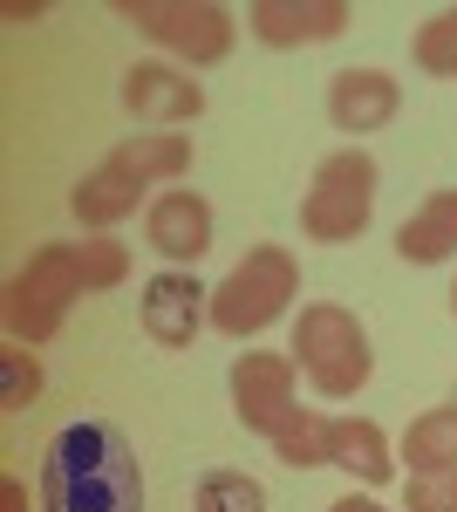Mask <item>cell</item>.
Listing matches in <instances>:
<instances>
[{
    "label": "cell",
    "mask_w": 457,
    "mask_h": 512,
    "mask_svg": "<svg viewBox=\"0 0 457 512\" xmlns=\"http://www.w3.org/2000/svg\"><path fill=\"white\" fill-rule=\"evenodd\" d=\"M396 253L410 267H444L457 253V192H430L417 219L396 226Z\"/></svg>",
    "instance_id": "cell-13"
},
{
    "label": "cell",
    "mask_w": 457,
    "mask_h": 512,
    "mask_svg": "<svg viewBox=\"0 0 457 512\" xmlns=\"http://www.w3.org/2000/svg\"><path fill=\"white\" fill-rule=\"evenodd\" d=\"M0 499H7V512H21V485L7 478V485H0Z\"/></svg>",
    "instance_id": "cell-24"
},
{
    "label": "cell",
    "mask_w": 457,
    "mask_h": 512,
    "mask_svg": "<svg viewBox=\"0 0 457 512\" xmlns=\"http://www.w3.org/2000/svg\"><path fill=\"white\" fill-rule=\"evenodd\" d=\"M410 48H417V69H423V76H457V7L430 14Z\"/></svg>",
    "instance_id": "cell-20"
},
{
    "label": "cell",
    "mask_w": 457,
    "mask_h": 512,
    "mask_svg": "<svg viewBox=\"0 0 457 512\" xmlns=\"http://www.w3.org/2000/svg\"><path fill=\"white\" fill-rule=\"evenodd\" d=\"M410 512H457V472L410 478Z\"/></svg>",
    "instance_id": "cell-22"
},
{
    "label": "cell",
    "mask_w": 457,
    "mask_h": 512,
    "mask_svg": "<svg viewBox=\"0 0 457 512\" xmlns=\"http://www.w3.org/2000/svg\"><path fill=\"white\" fill-rule=\"evenodd\" d=\"M123 110L137 123H191L205 117V89L171 62H130L123 69Z\"/></svg>",
    "instance_id": "cell-8"
},
{
    "label": "cell",
    "mask_w": 457,
    "mask_h": 512,
    "mask_svg": "<svg viewBox=\"0 0 457 512\" xmlns=\"http://www.w3.org/2000/svg\"><path fill=\"white\" fill-rule=\"evenodd\" d=\"M137 198H144V178H137V171H123L116 158H103L76 185V198H69V205H76L82 226H116V219H130V212H137Z\"/></svg>",
    "instance_id": "cell-14"
},
{
    "label": "cell",
    "mask_w": 457,
    "mask_h": 512,
    "mask_svg": "<svg viewBox=\"0 0 457 512\" xmlns=\"http://www.w3.org/2000/svg\"><path fill=\"white\" fill-rule=\"evenodd\" d=\"M328 512H382V506H376V499H362V492H348V499H335Z\"/></svg>",
    "instance_id": "cell-23"
},
{
    "label": "cell",
    "mask_w": 457,
    "mask_h": 512,
    "mask_svg": "<svg viewBox=\"0 0 457 512\" xmlns=\"http://www.w3.org/2000/svg\"><path fill=\"white\" fill-rule=\"evenodd\" d=\"M403 458H410V478H423V472H457V403L423 410L417 424L403 431Z\"/></svg>",
    "instance_id": "cell-17"
},
{
    "label": "cell",
    "mask_w": 457,
    "mask_h": 512,
    "mask_svg": "<svg viewBox=\"0 0 457 512\" xmlns=\"http://www.w3.org/2000/svg\"><path fill=\"white\" fill-rule=\"evenodd\" d=\"M294 294H301V267H294V253H287V246H253V253L212 287V328L232 335V342H246V335H260L267 321L287 315Z\"/></svg>",
    "instance_id": "cell-4"
},
{
    "label": "cell",
    "mask_w": 457,
    "mask_h": 512,
    "mask_svg": "<svg viewBox=\"0 0 457 512\" xmlns=\"http://www.w3.org/2000/svg\"><path fill=\"white\" fill-rule=\"evenodd\" d=\"M294 362L321 396H355L369 383V369H376V349H369V328L348 308L307 301L301 321H294Z\"/></svg>",
    "instance_id": "cell-3"
},
{
    "label": "cell",
    "mask_w": 457,
    "mask_h": 512,
    "mask_svg": "<svg viewBox=\"0 0 457 512\" xmlns=\"http://www.w3.org/2000/svg\"><path fill=\"white\" fill-rule=\"evenodd\" d=\"M273 451H280L294 472H307V465H335V417H321V410H301L287 431L273 437Z\"/></svg>",
    "instance_id": "cell-18"
},
{
    "label": "cell",
    "mask_w": 457,
    "mask_h": 512,
    "mask_svg": "<svg viewBox=\"0 0 457 512\" xmlns=\"http://www.w3.org/2000/svg\"><path fill=\"white\" fill-rule=\"evenodd\" d=\"M232 410L260 437H280L301 403H294V355H239L232 362Z\"/></svg>",
    "instance_id": "cell-7"
},
{
    "label": "cell",
    "mask_w": 457,
    "mask_h": 512,
    "mask_svg": "<svg viewBox=\"0 0 457 512\" xmlns=\"http://www.w3.org/2000/svg\"><path fill=\"white\" fill-rule=\"evenodd\" d=\"M144 239H151L164 260H178V267H191L205 246H212V205L198 192H164V198H151V212H144Z\"/></svg>",
    "instance_id": "cell-11"
},
{
    "label": "cell",
    "mask_w": 457,
    "mask_h": 512,
    "mask_svg": "<svg viewBox=\"0 0 457 512\" xmlns=\"http://www.w3.org/2000/svg\"><path fill=\"white\" fill-rule=\"evenodd\" d=\"M246 21L267 48H294V41H335L355 14L348 0H253Z\"/></svg>",
    "instance_id": "cell-10"
},
{
    "label": "cell",
    "mask_w": 457,
    "mask_h": 512,
    "mask_svg": "<svg viewBox=\"0 0 457 512\" xmlns=\"http://www.w3.org/2000/svg\"><path fill=\"white\" fill-rule=\"evenodd\" d=\"M451 308H457V287H451Z\"/></svg>",
    "instance_id": "cell-25"
},
{
    "label": "cell",
    "mask_w": 457,
    "mask_h": 512,
    "mask_svg": "<svg viewBox=\"0 0 457 512\" xmlns=\"http://www.w3.org/2000/svg\"><path fill=\"white\" fill-rule=\"evenodd\" d=\"M335 465L362 485H389L396 478V458H389V437L369 417H335Z\"/></svg>",
    "instance_id": "cell-15"
},
{
    "label": "cell",
    "mask_w": 457,
    "mask_h": 512,
    "mask_svg": "<svg viewBox=\"0 0 457 512\" xmlns=\"http://www.w3.org/2000/svg\"><path fill=\"white\" fill-rule=\"evenodd\" d=\"M41 390V362L28 349H7L0 355V410H28Z\"/></svg>",
    "instance_id": "cell-21"
},
{
    "label": "cell",
    "mask_w": 457,
    "mask_h": 512,
    "mask_svg": "<svg viewBox=\"0 0 457 512\" xmlns=\"http://www.w3.org/2000/svg\"><path fill=\"white\" fill-rule=\"evenodd\" d=\"M205 294L212 287H198V274L185 267H164L157 280H144V335L157 349H191V335L205 328Z\"/></svg>",
    "instance_id": "cell-9"
},
{
    "label": "cell",
    "mask_w": 457,
    "mask_h": 512,
    "mask_svg": "<svg viewBox=\"0 0 457 512\" xmlns=\"http://www.w3.org/2000/svg\"><path fill=\"white\" fill-rule=\"evenodd\" d=\"M198 512H267V492L246 472H205L198 478Z\"/></svg>",
    "instance_id": "cell-19"
},
{
    "label": "cell",
    "mask_w": 457,
    "mask_h": 512,
    "mask_svg": "<svg viewBox=\"0 0 457 512\" xmlns=\"http://www.w3.org/2000/svg\"><path fill=\"white\" fill-rule=\"evenodd\" d=\"M123 21H137L151 41H164L185 62H219L232 48V14L212 0H123Z\"/></svg>",
    "instance_id": "cell-6"
},
{
    "label": "cell",
    "mask_w": 457,
    "mask_h": 512,
    "mask_svg": "<svg viewBox=\"0 0 457 512\" xmlns=\"http://www.w3.org/2000/svg\"><path fill=\"white\" fill-rule=\"evenodd\" d=\"M396 103H403V89H396V76H382V69H342V76L328 82V123L348 130V137L382 130V123L396 117Z\"/></svg>",
    "instance_id": "cell-12"
},
{
    "label": "cell",
    "mask_w": 457,
    "mask_h": 512,
    "mask_svg": "<svg viewBox=\"0 0 457 512\" xmlns=\"http://www.w3.org/2000/svg\"><path fill=\"white\" fill-rule=\"evenodd\" d=\"M130 274V253L116 246V239H69V246H41L35 260L14 274L7 287V328H14V342H48L62 315H69V301L76 294H96V287H116V280Z\"/></svg>",
    "instance_id": "cell-2"
},
{
    "label": "cell",
    "mask_w": 457,
    "mask_h": 512,
    "mask_svg": "<svg viewBox=\"0 0 457 512\" xmlns=\"http://www.w3.org/2000/svg\"><path fill=\"white\" fill-rule=\"evenodd\" d=\"M376 185H382V171L362 144L321 158V171H314V185H307V198H301V233L321 239V246L362 239L369 233V212H376Z\"/></svg>",
    "instance_id": "cell-5"
},
{
    "label": "cell",
    "mask_w": 457,
    "mask_h": 512,
    "mask_svg": "<svg viewBox=\"0 0 457 512\" xmlns=\"http://www.w3.org/2000/svg\"><path fill=\"white\" fill-rule=\"evenodd\" d=\"M41 512H144V465L116 424H69L41 458Z\"/></svg>",
    "instance_id": "cell-1"
},
{
    "label": "cell",
    "mask_w": 457,
    "mask_h": 512,
    "mask_svg": "<svg viewBox=\"0 0 457 512\" xmlns=\"http://www.w3.org/2000/svg\"><path fill=\"white\" fill-rule=\"evenodd\" d=\"M123 171H137L144 185H164V178H185L191 171V137L178 130H137V137H123L110 151Z\"/></svg>",
    "instance_id": "cell-16"
}]
</instances>
